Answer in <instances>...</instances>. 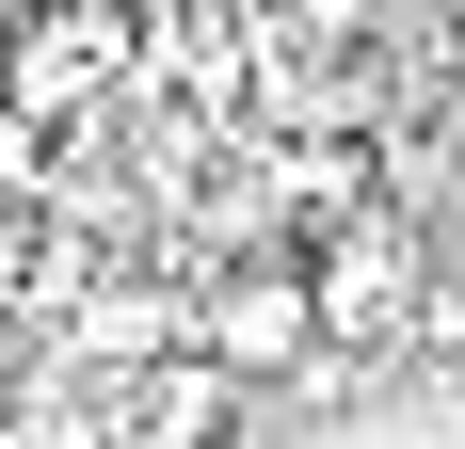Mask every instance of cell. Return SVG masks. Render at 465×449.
I'll list each match as a JSON object with an SVG mask.
<instances>
[{
  "instance_id": "277c9868",
  "label": "cell",
  "mask_w": 465,
  "mask_h": 449,
  "mask_svg": "<svg viewBox=\"0 0 465 449\" xmlns=\"http://www.w3.org/2000/svg\"><path fill=\"white\" fill-rule=\"evenodd\" d=\"M418 337H433V354L465 369V273H433V321H418Z\"/></svg>"
},
{
  "instance_id": "6da1fadb",
  "label": "cell",
  "mask_w": 465,
  "mask_h": 449,
  "mask_svg": "<svg viewBox=\"0 0 465 449\" xmlns=\"http://www.w3.org/2000/svg\"><path fill=\"white\" fill-rule=\"evenodd\" d=\"M433 224H401V209H353L337 241H305V289H322V354H353L370 369L385 337H418L433 321Z\"/></svg>"
},
{
  "instance_id": "3957f363",
  "label": "cell",
  "mask_w": 465,
  "mask_h": 449,
  "mask_svg": "<svg viewBox=\"0 0 465 449\" xmlns=\"http://www.w3.org/2000/svg\"><path fill=\"white\" fill-rule=\"evenodd\" d=\"M113 434H129V449H241V434H257V385L209 369V354H161L129 402H113Z\"/></svg>"
},
{
  "instance_id": "7a4b0ae2",
  "label": "cell",
  "mask_w": 465,
  "mask_h": 449,
  "mask_svg": "<svg viewBox=\"0 0 465 449\" xmlns=\"http://www.w3.org/2000/svg\"><path fill=\"white\" fill-rule=\"evenodd\" d=\"M193 354L241 369V385H305V369H322V289H305V257H209L193 273Z\"/></svg>"
}]
</instances>
